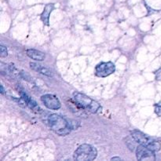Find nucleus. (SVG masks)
I'll return each mask as SVG.
<instances>
[{"instance_id":"nucleus-1","label":"nucleus","mask_w":161,"mask_h":161,"mask_svg":"<svg viewBox=\"0 0 161 161\" xmlns=\"http://www.w3.org/2000/svg\"><path fill=\"white\" fill-rule=\"evenodd\" d=\"M48 123L51 130L60 136H65L69 135L72 129L69 121L59 115H50L48 118Z\"/></svg>"},{"instance_id":"nucleus-2","label":"nucleus","mask_w":161,"mask_h":161,"mask_svg":"<svg viewBox=\"0 0 161 161\" xmlns=\"http://www.w3.org/2000/svg\"><path fill=\"white\" fill-rule=\"evenodd\" d=\"M73 97L75 101V103L83 109L87 110L92 113H96L99 110L102 109V107L98 102L93 100L92 98L85 95V94L79 92H75L73 94Z\"/></svg>"},{"instance_id":"nucleus-3","label":"nucleus","mask_w":161,"mask_h":161,"mask_svg":"<svg viewBox=\"0 0 161 161\" xmlns=\"http://www.w3.org/2000/svg\"><path fill=\"white\" fill-rule=\"evenodd\" d=\"M97 152L95 147L91 145L83 144L74 153V160L78 161L94 160L97 157Z\"/></svg>"},{"instance_id":"nucleus-4","label":"nucleus","mask_w":161,"mask_h":161,"mask_svg":"<svg viewBox=\"0 0 161 161\" xmlns=\"http://www.w3.org/2000/svg\"><path fill=\"white\" fill-rule=\"evenodd\" d=\"M131 135L132 137L136 140L138 144L146 146L153 152H157V151L160 150V143L158 142L154 141L153 139H152L149 136L143 134L142 132L138 131V130H134Z\"/></svg>"},{"instance_id":"nucleus-5","label":"nucleus","mask_w":161,"mask_h":161,"mask_svg":"<svg viewBox=\"0 0 161 161\" xmlns=\"http://www.w3.org/2000/svg\"><path fill=\"white\" fill-rule=\"evenodd\" d=\"M115 70L116 67L113 62H102L96 66L95 74L99 77H106L113 74Z\"/></svg>"},{"instance_id":"nucleus-6","label":"nucleus","mask_w":161,"mask_h":161,"mask_svg":"<svg viewBox=\"0 0 161 161\" xmlns=\"http://www.w3.org/2000/svg\"><path fill=\"white\" fill-rule=\"evenodd\" d=\"M136 157L138 160L142 161H152L156 160L153 151L142 145L137 147Z\"/></svg>"},{"instance_id":"nucleus-7","label":"nucleus","mask_w":161,"mask_h":161,"mask_svg":"<svg viewBox=\"0 0 161 161\" xmlns=\"http://www.w3.org/2000/svg\"><path fill=\"white\" fill-rule=\"evenodd\" d=\"M42 103L47 108L52 110H58L61 108V102L57 97L52 94H45L41 97Z\"/></svg>"},{"instance_id":"nucleus-8","label":"nucleus","mask_w":161,"mask_h":161,"mask_svg":"<svg viewBox=\"0 0 161 161\" xmlns=\"http://www.w3.org/2000/svg\"><path fill=\"white\" fill-rule=\"evenodd\" d=\"M19 92H20V97L21 98L25 101V102L26 103V105L29 107L31 109H32L33 111H36V112H40L41 111V108L38 105V104L33 100L32 98L29 97L23 90H19Z\"/></svg>"},{"instance_id":"nucleus-9","label":"nucleus","mask_w":161,"mask_h":161,"mask_svg":"<svg viewBox=\"0 0 161 161\" xmlns=\"http://www.w3.org/2000/svg\"><path fill=\"white\" fill-rule=\"evenodd\" d=\"M54 9V5L52 4V3H50V4L46 5L45 8H44L43 11L41 14L40 18L41 20L43 22L44 25H49V23H50V14L52 13V11Z\"/></svg>"},{"instance_id":"nucleus-10","label":"nucleus","mask_w":161,"mask_h":161,"mask_svg":"<svg viewBox=\"0 0 161 161\" xmlns=\"http://www.w3.org/2000/svg\"><path fill=\"white\" fill-rule=\"evenodd\" d=\"M30 67H31V69H32V70L36 71V72H39V73L42 74V75H46V76H48V77L53 76V73H52V72L50 70V69L44 67V66L40 65V64L31 62L30 63Z\"/></svg>"},{"instance_id":"nucleus-11","label":"nucleus","mask_w":161,"mask_h":161,"mask_svg":"<svg viewBox=\"0 0 161 161\" xmlns=\"http://www.w3.org/2000/svg\"><path fill=\"white\" fill-rule=\"evenodd\" d=\"M26 53L30 58L36 61H43L45 59V53L35 49H28L26 50Z\"/></svg>"},{"instance_id":"nucleus-12","label":"nucleus","mask_w":161,"mask_h":161,"mask_svg":"<svg viewBox=\"0 0 161 161\" xmlns=\"http://www.w3.org/2000/svg\"><path fill=\"white\" fill-rule=\"evenodd\" d=\"M8 55L7 50H6V47H5L4 46L1 45V57L2 58H5Z\"/></svg>"},{"instance_id":"nucleus-13","label":"nucleus","mask_w":161,"mask_h":161,"mask_svg":"<svg viewBox=\"0 0 161 161\" xmlns=\"http://www.w3.org/2000/svg\"><path fill=\"white\" fill-rule=\"evenodd\" d=\"M155 112L159 116H161V104H156Z\"/></svg>"},{"instance_id":"nucleus-14","label":"nucleus","mask_w":161,"mask_h":161,"mask_svg":"<svg viewBox=\"0 0 161 161\" xmlns=\"http://www.w3.org/2000/svg\"><path fill=\"white\" fill-rule=\"evenodd\" d=\"M1 93H2V94H4V89H3V85L1 86Z\"/></svg>"},{"instance_id":"nucleus-15","label":"nucleus","mask_w":161,"mask_h":161,"mask_svg":"<svg viewBox=\"0 0 161 161\" xmlns=\"http://www.w3.org/2000/svg\"><path fill=\"white\" fill-rule=\"evenodd\" d=\"M112 160H120V158H119V157H113V158H112Z\"/></svg>"}]
</instances>
